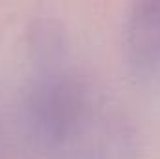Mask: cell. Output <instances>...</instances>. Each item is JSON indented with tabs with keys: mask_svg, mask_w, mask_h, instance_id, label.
I'll return each instance as SVG.
<instances>
[{
	"mask_svg": "<svg viewBox=\"0 0 160 159\" xmlns=\"http://www.w3.org/2000/svg\"><path fill=\"white\" fill-rule=\"evenodd\" d=\"M123 47L136 66H149L160 58V0L134 2L125 17Z\"/></svg>",
	"mask_w": 160,
	"mask_h": 159,
	"instance_id": "2",
	"label": "cell"
},
{
	"mask_svg": "<svg viewBox=\"0 0 160 159\" xmlns=\"http://www.w3.org/2000/svg\"><path fill=\"white\" fill-rule=\"evenodd\" d=\"M88 88L77 73L45 68L26 96V114L36 137L45 144H63L80 129L88 114Z\"/></svg>",
	"mask_w": 160,
	"mask_h": 159,
	"instance_id": "1",
	"label": "cell"
}]
</instances>
